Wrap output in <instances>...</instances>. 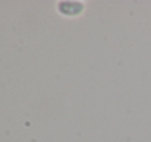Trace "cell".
Segmentation results:
<instances>
[{
    "label": "cell",
    "mask_w": 151,
    "mask_h": 142,
    "mask_svg": "<svg viewBox=\"0 0 151 142\" xmlns=\"http://www.w3.org/2000/svg\"><path fill=\"white\" fill-rule=\"evenodd\" d=\"M85 9V4L82 1H72V0H65V1H59L57 4V10L59 13L65 15V16H79Z\"/></svg>",
    "instance_id": "1"
}]
</instances>
